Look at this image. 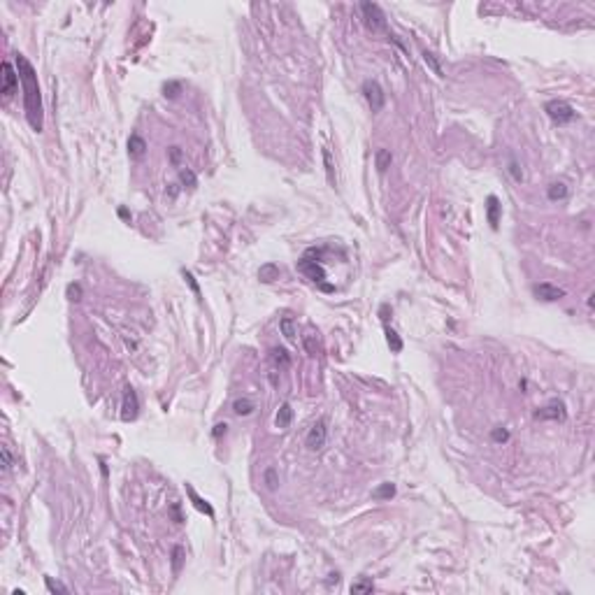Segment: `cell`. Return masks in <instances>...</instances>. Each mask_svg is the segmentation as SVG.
<instances>
[{
    "label": "cell",
    "instance_id": "obj_27",
    "mask_svg": "<svg viewBox=\"0 0 595 595\" xmlns=\"http://www.w3.org/2000/svg\"><path fill=\"white\" fill-rule=\"evenodd\" d=\"M181 563H184V549L177 544V547L172 549V572H174V574H179Z\"/></svg>",
    "mask_w": 595,
    "mask_h": 595
},
{
    "label": "cell",
    "instance_id": "obj_41",
    "mask_svg": "<svg viewBox=\"0 0 595 595\" xmlns=\"http://www.w3.org/2000/svg\"><path fill=\"white\" fill-rule=\"evenodd\" d=\"M119 217H121V219H128L130 214H128V210H123V207H121V210H119Z\"/></svg>",
    "mask_w": 595,
    "mask_h": 595
},
{
    "label": "cell",
    "instance_id": "obj_1",
    "mask_svg": "<svg viewBox=\"0 0 595 595\" xmlns=\"http://www.w3.org/2000/svg\"><path fill=\"white\" fill-rule=\"evenodd\" d=\"M17 73L19 82L24 86V107L26 119L35 133H42L44 128V109H42V93H40V82H37L35 68L24 54H17Z\"/></svg>",
    "mask_w": 595,
    "mask_h": 595
},
{
    "label": "cell",
    "instance_id": "obj_26",
    "mask_svg": "<svg viewBox=\"0 0 595 595\" xmlns=\"http://www.w3.org/2000/svg\"><path fill=\"white\" fill-rule=\"evenodd\" d=\"M323 163H325V174H328V181H330V184H335V165H333L330 149H323Z\"/></svg>",
    "mask_w": 595,
    "mask_h": 595
},
{
    "label": "cell",
    "instance_id": "obj_28",
    "mask_svg": "<svg viewBox=\"0 0 595 595\" xmlns=\"http://www.w3.org/2000/svg\"><path fill=\"white\" fill-rule=\"evenodd\" d=\"M168 156H170V163H172L174 168H181V158H184V151H181V147H170L168 149Z\"/></svg>",
    "mask_w": 595,
    "mask_h": 595
},
{
    "label": "cell",
    "instance_id": "obj_7",
    "mask_svg": "<svg viewBox=\"0 0 595 595\" xmlns=\"http://www.w3.org/2000/svg\"><path fill=\"white\" fill-rule=\"evenodd\" d=\"M140 414V400H138V393L133 386H126L123 388V403H121V419L123 421H135Z\"/></svg>",
    "mask_w": 595,
    "mask_h": 595
},
{
    "label": "cell",
    "instance_id": "obj_21",
    "mask_svg": "<svg viewBox=\"0 0 595 595\" xmlns=\"http://www.w3.org/2000/svg\"><path fill=\"white\" fill-rule=\"evenodd\" d=\"M258 277L260 282H275V279H279V268L275 263H265L258 270Z\"/></svg>",
    "mask_w": 595,
    "mask_h": 595
},
{
    "label": "cell",
    "instance_id": "obj_19",
    "mask_svg": "<svg viewBox=\"0 0 595 595\" xmlns=\"http://www.w3.org/2000/svg\"><path fill=\"white\" fill-rule=\"evenodd\" d=\"M270 358H272V363H275L279 370H286V367L291 365V356H289V351H286V349H272V351H270Z\"/></svg>",
    "mask_w": 595,
    "mask_h": 595
},
{
    "label": "cell",
    "instance_id": "obj_10",
    "mask_svg": "<svg viewBox=\"0 0 595 595\" xmlns=\"http://www.w3.org/2000/svg\"><path fill=\"white\" fill-rule=\"evenodd\" d=\"M535 295L540 298V300L544 302H558L560 298H565V291L560 289V286H553V284H535Z\"/></svg>",
    "mask_w": 595,
    "mask_h": 595
},
{
    "label": "cell",
    "instance_id": "obj_3",
    "mask_svg": "<svg viewBox=\"0 0 595 595\" xmlns=\"http://www.w3.org/2000/svg\"><path fill=\"white\" fill-rule=\"evenodd\" d=\"M544 112H547L549 119H551L553 123H558V126H565V123L574 121V116H577L574 107L565 100H549L547 105H544Z\"/></svg>",
    "mask_w": 595,
    "mask_h": 595
},
{
    "label": "cell",
    "instance_id": "obj_2",
    "mask_svg": "<svg viewBox=\"0 0 595 595\" xmlns=\"http://www.w3.org/2000/svg\"><path fill=\"white\" fill-rule=\"evenodd\" d=\"M298 272H302V275H305L309 282L319 284L323 291H333L330 284H325V270H323V265H321L319 260H314L312 256H307V253H305V256L298 260Z\"/></svg>",
    "mask_w": 595,
    "mask_h": 595
},
{
    "label": "cell",
    "instance_id": "obj_32",
    "mask_svg": "<svg viewBox=\"0 0 595 595\" xmlns=\"http://www.w3.org/2000/svg\"><path fill=\"white\" fill-rule=\"evenodd\" d=\"M507 170H509V174H511V179H514V181H523V170L518 168L516 161H509V168H507Z\"/></svg>",
    "mask_w": 595,
    "mask_h": 595
},
{
    "label": "cell",
    "instance_id": "obj_40",
    "mask_svg": "<svg viewBox=\"0 0 595 595\" xmlns=\"http://www.w3.org/2000/svg\"><path fill=\"white\" fill-rule=\"evenodd\" d=\"M177 193H179V186H177V184H170L168 195H170V198H177Z\"/></svg>",
    "mask_w": 595,
    "mask_h": 595
},
{
    "label": "cell",
    "instance_id": "obj_12",
    "mask_svg": "<svg viewBox=\"0 0 595 595\" xmlns=\"http://www.w3.org/2000/svg\"><path fill=\"white\" fill-rule=\"evenodd\" d=\"M147 154V142L142 135H138V133H133L130 138H128V156L133 158V161H140V158H145Z\"/></svg>",
    "mask_w": 595,
    "mask_h": 595
},
{
    "label": "cell",
    "instance_id": "obj_22",
    "mask_svg": "<svg viewBox=\"0 0 595 595\" xmlns=\"http://www.w3.org/2000/svg\"><path fill=\"white\" fill-rule=\"evenodd\" d=\"M386 342H388L393 354H400V351H403V340H400V335H398L393 328H388V325H386Z\"/></svg>",
    "mask_w": 595,
    "mask_h": 595
},
{
    "label": "cell",
    "instance_id": "obj_30",
    "mask_svg": "<svg viewBox=\"0 0 595 595\" xmlns=\"http://www.w3.org/2000/svg\"><path fill=\"white\" fill-rule=\"evenodd\" d=\"M265 484H268V488L270 491H277V486H279V477H277V470L275 468H268L265 470Z\"/></svg>",
    "mask_w": 595,
    "mask_h": 595
},
{
    "label": "cell",
    "instance_id": "obj_11",
    "mask_svg": "<svg viewBox=\"0 0 595 595\" xmlns=\"http://www.w3.org/2000/svg\"><path fill=\"white\" fill-rule=\"evenodd\" d=\"M500 217H502V205H500V200L495 198V195H488V200H486V219H488V223H491V228L493 230H498Z\"/></svg>",
    "mask_w": 595,
    "mask_h": 595
},
{
    "label": "cell",
    "instance_id": "obj_34",
    "mask_svg": "<svg viewBox=\"0 0 595 595\" xmlns=\"http://www.w3.org/2000/svg\"><path fill=\"white\" fill-rule=\"evenodd\" d=\"M44 581H47V588L51 590V593H68V588H65V586H60V583H56L51 577H47V579H44Z\"/></svg>",
    "mask_w": 595,
    "mask_h": 595
},
{
    "label": "cell",
    "instance_id": "obj_4",
    "mask_svg": "<svg viewBox=\"0 0 595 595\" xmlns=\"http://www.w3.org/2000/svg\"><path fill=\"white\" fill-rule=\"evenodd\" d=\"M361 14H363V24L372 30V33H386V17L379 5H374V3H361Z\"/></svg>",
    "mask_w": 595,
    "mask_h": 595
},
{
    "label": "cell",
    "instance_id": "obj_29",
    "mask_svg": "<svg viewBox=\"0 0 595 595\" xmlns=\"http://www.w3.org/2000/svg\"><path fill=\"white\" fill-rule=\"evenodd\" d=\"M491 439H493L495 444H502V442H507V439H509V430H507V428H502V426L493 428V430H491Z\"/></svg>",
    "mask_w": 595,
    "mask_h": 595
},
{
    "label": "cell",
    "instance_id": "obj_25",
    "mask_svg": "<svg viewBox=\"0 0 595 595\" xmlns=\"http://www.w3.org/2000/svg\"><path fill=\"white\" fill-rule=\"evenodd\" d=\"M181 89H184L181 82H165V84H163V96L170 98V100H174V98L181 93Z\"/></svg>",
    "mask_w": 595,
    "mask_h": 595
},
{
    "label": "cell",
    "instance_id": "obj_18",
    "mask_svg": "<svg viewBox=\"0 0 595 595\" xmlns=\"http://www.w3.org/2000/svg\"><path fill=\"white\" fill-rule=\"evenodd\" d=\"M374 163H377L379 172H386V170L391 168V163H393V154L388 149H377V154H374Z\"/></svg>",
    "mask_w": 595,
    "mask_h": 595
},
{
    "label": "cell",
    "instance_id": "obj_17",
    "mask_svg": "<svg viewBox=\"0 0 595 595\" xmlns=\"http://www.w3.org/2000/svg\"><path fill=\"white\" fill-rule=\"evenodd\" d=\"M547 198L549 200H565L567 198V186L563 184V181H553V184H549V188H547Z\"/></svg>",
    "mask_w": 595,
    "mask_h": 595
},
{
    "label": "cell",
    "instance_id": "obj_39",
    "mask_svg": "<svg viewBox=\"0 0 595 595\" xmlns=\"http://www.w3.org/2000/svg\"><path fill=\"white\" fill-rule=\"evenodd\" d=\"M172 516H174V523H184V518H181V514H179V505L172 507Z\"/></svg>",
    "mask_w": 595,
    "mask_h": 595
},
{
    "label": "cell",
    "instance_id": "obj_14",
    "mask_svg": "<svg viewBox=\"0 0 595 595\" xmlns=\"http://www.w3.org/2000/svg\"><path fill=\"white\" fill-rule=\"evenodd\" d=\"M291 421H293V407H291V403H284L282 407H279V412H277V416H275V423H277V428H289L291 426Z\"/></svg>",
    "mask_w": 595,
    "mask_h": 595
},
{
    "label": "cell",
    "instance_id": "obj_20",
    "mask_svg": "<svg viewBox=\"0 0 595 595\" xmlns=\"http://www.w3.org/2000/svg\"><path fill=\"white\" fill-rule=\"evenodd\" d=\"M393 495H395V484H391V481H386L372 491V500H391Z\"/></svg>",
    "mask_w": 595,
    "mask_h": 595
},
{
    "label": "cell",
    "instance_id": "obj_23",
    "mask_svg": "<svg viewBox=\"0 0 595 595\" xmlns=\"http://www.w3.org/2000/svg\"><path fill=\"white\" fill-rule=\"evenodd\" d=\"M179 181L186 188H195V186H198V177H195V172H193V170H188V168H179Z\"/></svg>",
    "mask_w": 595,
    "mask_h": 595
},
{
    "label": "cell",
    "instance_id": "obj_8",
    "mask_svg": "<svg viewBox=\"0 0 595 595\" xmlns=\"http://www.w3.org/2000/svg\"><path fill=\"white\" fill-rule=\"evenodd\" d=\"M565 405L560 403V400H551L549 405H544L542 409H537L535 412V419H540V421H565Z\"/></svg>",
    "mask_w": 595,
    "mask_h": 595
},
{
    "label": "cell",
    "instance_id": "obj_33",
    "mask_svg": "<svg viewBox=\"0 0 595 595\" xmlns=\"http://www.w3.org/2000/svg\"><path fill=\"white\" fill-rule=\"evenodd\" d=\"M68 298L75 302L82 300V286H79V284H70V286H68Z\"/></svg>",
    "mask_w": 595,
    "mask_h": 595
},
{
    "label": "cell",
    "instance_id": "obj_13",
    "mask_svg": "<svg viewBox=\"0 0 595 595\" xmlns=\"http://www.w3.org/2000/svg\"><path fill=\"white\" fill-rule=\"evenodd\" d=\"M186 493H188V498H191V502H193V507H195V509L203 511V514H207L210 518L214 516V509H212V505L207 502V500L200 498V495L195 493V491H193V486H186Z\"/></svg>",
    "mask_w": 595,
    "mask_h": 595
},
{
    "label": "cell",
    "instance_id": "obj_6",
    "mask_svg": "<svg viewBox=\"0 0 595 595\" xmlns=\"http://www.w3.org/2000/svg\"><path fill=\"white\" fill-rule=\"evenodd\" d=\"M325 437H328V428H325V419H316L309 428V433L305 437V446L309 451H319L323 449L325 444Z\"/></svg>",
    "mask_w": 595,
    "mask_h": 595
},
{
    "label": "cell",
    "instance_id": "obj_15",
    "mask_svg": "<svg viewBox=\"0 0 595 595\" xmlns=\"http://www.w3.org/2000/svg\"><path fill=\"white\" fill-rule=\"evenodd\" d=\"M253 409H256V405H253L251 398H237V400L233 403V412L237 416H249Z\"/></svg>",
    "mask_w": 595,
    "mask_h": 595
},
{
    "label": "cell",
    "instance_id": "obj_16",
    "mask_svg": "<svg viewBox=\"0 0 595 595\" xmlns=\"http://www.w3.org/2000/svg\"><path fill=\"white\" fill-rule=\"evenodd\" d=\"M279 330H282V335L286 337L289 342H295V335H298V330H295L293 316H282V321H279Z\"/></svg>",
    "mask_w": 595,
    "mask_h": 595
},
{
    "label": "cell",
    "instance_id": "obj_24",
    "mask_svg": "<svg viewBox=\"0 0 595 595\" xmlns=\"http://www.w3.org/2000/svg\"><path fill=\"white\" fill-rule=\"evenodd\" d=\"M423 60L428 63V68L433 70L437 77H444V70H442V65H439V60H437V56L433 54V51H423Z\"/></svg>",
    "mask_w": 595,
    "mask_h": 595
},
{
    "label": "cell",
    "instance_id": "obj_35",
    "mask_svg": "<svg viewBox=\"0 0 595 595\" xmlns=\"http://www.w3.org/2000/svg\"><path fill=\"white\" fill-rule=\"evenodd\" d=\"M226 433H228V423H217V426H214V430H212V437H214V439H221Z\"/></svg>",
    "mask_w": 595,
    "mask_h": 595
},
{
    "label": "cell",
    "instance_id": "obj_9",
    "mask_svg": "<svg viewBox=\"0 0 595 595\" xmlns=\"http://www.w3.org/2000/svg\"><path fill=\"white\" fill-rule=\"evenodd\" d=\"M17 86H19V73L12 68V63L10 60H5L3 63V96L5 98H12V93L17 91Z\"/></svg>",
    "mask_w": 595,
    "mask_h": 595
},
{
    "label": "cell",
    "instance_id": "obj_37",
    "mask_svg": "<svg viewBox=\"0 0 595 595\" xmlns=\"http://www.w3.org/2000/svg\"><path fill=\"white\" fill-rule=\"evenodd\" d=\"M184 279H186V282H188V286H191V289H193V293L198 295V300H200V289H198V284H195V279H193V275H191V272H186V270H184Z\"/></svg>",
    "mask_w": 595,
    "mask_h": 595
},
{
    "label": "cell",
    "instance_id": "obj_5",
    "mask_svg": "<svg viewBox=\"0 0 595 595\" xmlns=\"http://www.w3.org/2000/svg\"><path fill=\"white\" fill-rule=\"evenodd\" d=\"M361 91H363V96H365L367 105H370V109H372V112H381V107H384V102H386V93H384V89L379 86L377 79H365Z\"/></svg>",
    "mask_w": 595,
    "mask_h": 595
},
{
    "label": "cell",
    "instance_id": "obj_38",
    "mask_svg": "<svg viewBox=\"0 0 595 595\" xmlns=\"http://www.w3.org/2000/svg\"><path fill=\"white\" fill-rule=\"evenodd\" d=\"M314 337H316V335H307V337H305V347H307V351H309V356H316V347H314Z\"/></svg>",
    "mask_w": 595,
    "mask_h": 595
},
{
    "label": "cell",
    "instance_id": "obj_31",
    "mask_svg": "<svg viewBox=\"0 0 595 595\" xmlns=\"http://www.w3.org/2000/svg\"><path fill=\"white\" fill-rule=\"evenodd\" d=\"M372 590H374L372 581H365V579H363V581H358V583H354V586H351V593H372Z\"/></svg>",
    "mask_w": 595,
    "mask_h": 595
},
{
    "label": "cell",
    "instance_id": "obj_36",
    "mask_svg": "<svg viewBox=\"0 0 595 595\" xmlns=\"http://www.w3.org/2000/svg\"><path fill=\"white\" fill-rule=\"evenodd\" d=\"M0 453H3V470L7 472V470L12 468V456H10V449H7V446H3V449H0Z\"/></svg>",
    "mask_w": 595,
    "mask_h": 595
}]
</instances>
